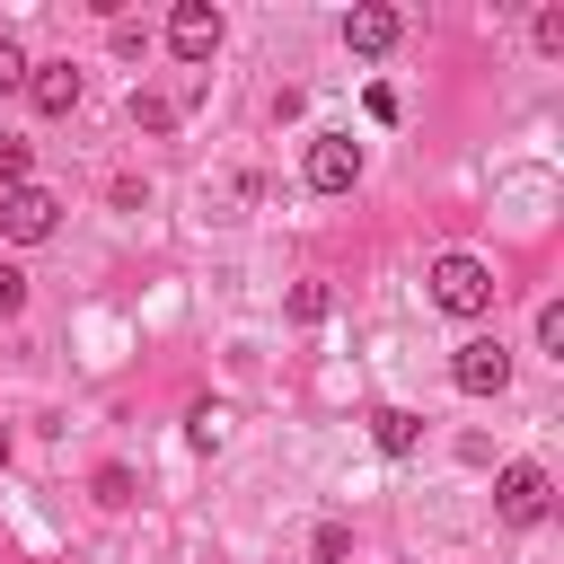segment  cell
I'll list each match as a JSON object with an SVG mask.
<instances>
[{"label": "cell", "instance_id": "1", "mask_svg": "<svg viewBox=\"0 0 564 564\" xmlns=\"http://www.w3.org/2000/svg\"><path fill=\"white\" fill-rule=\"evenodd\" d=\"M423 282H432V308H441V317H485V308H494V291H502V282H494V264H485V256H467V247L432 256V273H423Z\"/></svg>", "mask_w": 564, "mask_h": 564}, {"label": "cell", "instance_id": "10", "mask_svg": "<svg viewBox=\"0 0 564 564\" xmlns=\"http://www.w3.org/2000/svg\"><path fill=\"white\" fill-rule=\"evenodd\" d=\"M308 555H317V564H352V529H344V520H317Z\"/></svg>", "mask_w": 564, "mask_h": 564}, {"label": "cell", "instance_id": "8", "mask_svg": "<svg viewBox=\"0 0 564 564\" xmlns=\"http://www.w3.org/2000/svg\"><path fill=\"white\" fill-rule=\"evenodd\" d=\"M397 35H405L397 9H352V18H344V44H352V53H388Z\"/></svg>", "mask_w": 564, "mask_h": 564}, {"label": "cell", "instance_id": "17", "mask_svg": "<svg viewBox=\"0 0 564 564\" xmlns=\"http://www.w3.org/2000/svg\"><path fill=\"white\" fill-rule=\"evenodd\" d=\"M538 344H546V352L564 344V300H546V308H538Z\"/></svg>", "mask_w": 564, "mask_h": 564}, {"label": "cell", "instance_id": "6", "mask_svg": "<svg viewBox=\"0 0 564 564\" xmlns=\"http://www.w3.org/2000/svg\"><path fill=\"white\" fill-rule=\"evenodd\" d=\"M361 185V141L352 132H317L308 141V194H352Z\"/></svg>", "mask_w": 564, "mask_h": 564}, {"label": "cell", "instance_id": "7", "mask_svg": "<svg viewBox=\"0 0 564 564\" xmlns=\"http://www.w3.org/2000/svg\"><path fill=\"white\" fill-rule=\"evenodd\" d=\"M26 97H35V115H70L79 97H88V79H79V62H26Z\"/></svg>", "mask_w": 564, "mask_h": 564}, {"label": "cell", "instance_id": "5", "mask_svg": "<svg viewBox=\"0 0 564 564\" xmlns=\"http://www.w3.org/2000/svg\"><path fill=\"white\" fill-rule=\"evenodd\" d=\"M220 35H229V26H220L212 0H176V9H167V53H176V62H212Z\"/></svg>", "mask_w": 564, "mask_h": 564}, {"label": "cell", "instance_id": "3", "mask_svg": "<svg viewBox=\"0 0 564 564\" xmlns=\"http://www.w3.org/2000/svg\"><path fill=\"white\" fill-rule=\"evenodd\" d=\"M53 229H62V194H44V185H9V194H0V238L44 247Z\"/></svg>", "mask_w": 564, "mask_h": 564}, {"label": "cell", "instance_id": "18", "mask_svg": "<svg viewBox=\"0 0 564 564\" xmlns=\"http://www.w3.org/2000/svg\"><path fill=\"white\" fill-rule=\"evenodd\" d=\"M0 88H26V53H18L9 35H0Z\"/></svg>", "mask_w": 564, "mask_h": 564}, {"label": "cell", "instance_id": "2", "mask_svg": "<svg viewBox=\"0 0 564 564\" xmlns=\"http://www.w3.org/2000/svg\"><path fill=\"white\" fill-rule=\"evenodd\" d=\"M449 379H458V397H502L511 388V344L502 335H467L449 352Z\"/></svg>", "mask_w": 564, "mask_h": 564}, {"label": "cell", "instance_id": "11", "mask_svg": "<svg viewBox=\"0 0 564 564\" xmlns=\"http://www.w3.org/2000/svg\"><path fill=\"white\" fill-rule=\"evenodd\" d=\"M132 123H141V132H167V123H176V106H167V97H150V88H132Z\"/></svg>", "mask_w": 564, "mask_h": 564}, {"label": "cell", "instance_id": "15", "mask_svg": "<svg viewBox=\"0 0 564 564\" xmlns=\"http://www.w3.org/2000/svg\"><path fill=\"white\" fill-rule=\"evenodd\" d=\"M0 185H26V141L0 132Z\"/></svg>", "mask_w": 564, "mask_h": 564}, {"label": "cell", "instance_id": "16", "mask_svg": "<svg viewBox=\"0 0 564 564\" xmlns=\"http://www.w3.org/2000/svg\"><path fill=\"white\" fill-rule=\"evenodd\" d=\"M18 308H26V273H18V264H0V317H18Z\"/></svg>", "mask_w": 564, "mask_h": 564}, {"label": "cell", "instance_id": "12", "mask_svg": "<svg viewBox=\"0 0 564 564\" xmlns=\"http://www.w3.org/2000/svg\"><path fill=\"white\" fill-rule=\"evenodd\" d=\"M185 441H194V449H220V405H212V397L185 414Z\"/></svg>", "mask_w": 564, "mask_h": 564}, {"label": "cell", "instance_id": "9", "mask_svg": "<svg viewBox=\"0 0 564 564\" xmlns=\"http://www.w3.org/2000/svg\"><path fill=\"white\" fill-rule=\"evenodd\" d=\"M370 441H379V458H405V449L423 441V414H405V405H379V414H370Z\"/></svg>", "mask_w": 564, "mask_h": 564}, {"label": "cell", "instance_id": "13", "mask_svg": "<svg viewBox=\"0 0 564 564\" xmlns=\"http://www.w3.org/2000/svg\"><path fill=\"white\" fill-rule=\"evenodd\" d=\"M97 502L123 511V502H132V467H97Z\"/></svg>", "mask_w": 564, "mask_h": 564}, {"label": "cell", "instance_id": "14", "mask_svg": "<svg viewBox=\"0 0 564 564\" xmlns=\"http://www.w3.org/2000/svg\"><path fill=\"white\" fill-rule=\"evenodd\" d=\"M291 317L317 326V317H326V282H300V291H291Z\"/></svg>", "mask_w": 564, "mask_h": 564}, {"label": "cell", "instance_id": "4", "mask_svg": "<svg viewBox=\"0 0 564 564\" xmlns=\"http://www.w3.org/2000/svg\"><path fill=\"white\" fill-rule=\"evenodd\" d=\"M546 494H555V485H546L538 458H511V467L494 476V511H502L511 529H538V520H546Z\"/></svg>", "mask_w": 564, "mask_h": 564}]
</instances>
